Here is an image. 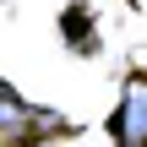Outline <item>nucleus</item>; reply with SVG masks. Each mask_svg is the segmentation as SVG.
Masks as SVG:
<instances>
[{
	"instance_id": "f257e3e1",
	"label": "nucleus",
	"mask_w": 147,
	"mask_h": 147,
	"mask_svg": "<svg viewBox=\"0 0 147 147\" xmlns=\"http://www.w3.org/2000/svg\"><path fill=\"white\" fill-rule=\"evenodd\" d=\"M115 136H120V147H147V76L125 82V104H120Z\"/></svg>"
},
{
	"instance_id": "f03ea898",
	"label": "nucleus",
	"mask_w": 147,
	"mask_h": 147,
	"mask_svg": "<svg viewBox=\"0 0 147 147\" xmlns=\"http://www.w3.org/2000/svg\"><path fill=\"white\" fill-rule=\"evenodd\" d=\"M65 44L71 49H98V33H93V11H82V5H71L65 11Z\"/></svg>"
}]
</instances>
